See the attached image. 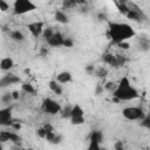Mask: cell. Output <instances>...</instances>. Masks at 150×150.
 Instances as JSON below:
<instances>
[{"label": "cell", "instance_id": "obj_1", "mask_svg": "<svg viewBox=\"0 0 150 150\" xmlns=\"http://www.w3.org/2000/svg\"><path fill=\"white\" fill-rule=\"evenodd\" d=\"M134 35H135L134 29L131 28V26L127 23H115V22L109 23V36L116 43L124 42V40Z\"/></svg>", "mask_w": 150, "mask_h": 150}, {"label": "cell", "instance_id": "obj_2", "mask_svg": "<svg viewBox=\"0 0 150 150\" xmlns=\"http://www.w3.org/2000/svg\"><path fill=\"white\" fill-rule=\"evenodd\" d=\"M112 95L117 101H120V100L121 101H128V100H134V98L138 97L137 90L130 84V82L127 77H123L121 80L120 84L116 87Z\"/></svg>", "mask_w": 150, "mask_h": 150}, {"label": "cell", "instance_id": "obj_3", "mask_svg": "<svg viewBox=\"0 0 150 150\" xmlns=\"http://www.w3.org/2000/svg\"><path fill=\"white\" fill-rule=\"evenodd\" d=\"M13 7H14V13L19 14V15L36 9V6L29 0H16L14 2Z\"/></svg>", "mask_w": 150, "mask_h": 150}, {"label": "cell", "instance_id": "obj_4", "mask_svg": "<svg viewBox=\"0 0 150 150\" xmlns=\"http://www.w3.org/2000/svg\"><path fill=\"white\" fill-rule=\"evenodd\" d=\"M123 116L127 118V120H130V121H134V120H143L145 114L144 111L141 109V108H137V107H128V108H124L123 111H122Z\"/></svg>", "mask_w": 150, "mask_h": 150}, {"label": "cell", "instance_id": "obj_5", "mask_svg": "<svg viewBox=\"0 0 150 150\" xmlns=\"http://www.w3.org/2000/svg\"><path fill=\"white\" fill-rule=\"evenodd\" d=\"M42 110L49 115H55V114L60 112L61 107L56 101H54L52 98H45L42 101Z\"/></svg>", "mask_w": 150, "mask_h": 150}, {"label": "cell", "instance_id": "obj_6", "mask_svg": "<svg viewBox=\"0 0 150 150\" xmlns=\"http://www.w3.org/2000/svg\"><path fill=\"white\" fill-rule=\"evenodd\" d=\"M12 108L0 109V125H12Z\"/></svg>", "mask_w": 150, "mask_h": 150}, {"label": "cell", "instance_id": "obj_7", "mask_svg": "<svg viewBox=\"0 0 150 150\" xmlns=\"http://www.w3.org/2000/svg\"><path fill=\"white\" fill-rule=\"evenodd\" d=\"M21 80L19 76L14 75V74H7L5 75L2 79H0V87L4 88V87H8L11 84H14V83H19Z\"/></svg>", "mask_w": 150, "mask_h": 150}, {"label": "cell", "instance_id": "obj_8", "mask_svg": "<svg viewBox=\"0 0 150 150\" xmlns=\"http://www.w3.org/2000/svg\"><path fill=\"white\" fill-rule=\"evenodd\" d=\"M27 28L32 33L33 36H39L42 33V30H43V22H41V21H39V22L38 21L36 22H32V23H29L27 26Z\"/></svg>", "mask_w": 150, "mask_h": 150}, {"label": "cell", "instance_id": "obj_9", "mask_svg": "<svg viewBox=\"0 0 150 150\" xmlns=\"http://www.w3.org/2000/svg\"><path fill=\"white\" fill-rule=\"evenodd\" d=\"M63 41H64V38L62 36L61 33H54L53 36L47 40L48 45L52 46V47H59V46H63Z\"/></svg>", "mask_w": 150, "mask_h": 150}, {"label": "cell", "instance_id": "obj_10", "mask_svg": "<svg viewBox=\"0 0 150 150\" xmlns=\"http://www.w3.org/2000/svg\"><path fill=\"white\" fill-rule=\"evenodd\" d=\"M56 80H57V82H60V83L70 82V81H71V74H70L69 71H62V73H60V74L57 75Z\"/></svg>", "mask_w": 150, "mask_h": 150}, {"label": "cell", "instance_id": "obj_11", "mask_svg": "<svg viewBox=\"0 0 150 150\" xmlns=\"http://www.w3.org/2000/svg\"><path fill=\"white\" fill-rule=\"evenodd\" d=\"M13 60L9 59V57H5L0 61V69L2 70H9L12 67H13Z\"/></svg>", "mask_w": 150, "mask_h": 150}, {"label": "cell", "instance_id": "obj_12", "mask_svg": "<svg viewBox=\"0 0 150 150\" xmlns=\"http://www.w3.org/2000/svg\"><path fill=\"white\" fill-rule=\"evenodd\" d=\"M102 59H103L104 62H107V63H109V64H111V66H115V67L118 66L117 56H114V55H111V54H104Z\"/></svg>", "mask_w": 150, "mask_h": 150}, {"label": "cell", "instance_id": "obj_13", "mask_svg": "<svg viewBox=\"0 0 150 150\" xmlns=\"http://www.w3.org/2000/svg\"><path fill=\"white\" fill-rule=\"evenodd\" d=\"M49 88H50V90L53 91V93H55L56 95H61L62 94V88H61V86L56 82V81H49Z\"/></svg>", "mask_w": 150, "mask_h": 150}, {"label": "cell", "instance_id": "obj_14", "mask_svg": "<svg viewBox=\"0 0 150 150\" xmlns=\"http://www.w3.org/2000/svg\"><path fill=\"white\" fill-rule=\"evenodd\" d=\"M55 20L61 22V23H67L68 22V16L62 11H56L55 12Z\"/></svg>", "mask_w": 150, "mask_h": 150}, {"label": "cell", "instance_id": "obj_15", "mask_svg": "<svg viewBox=\"0 0 150 150\" xmlns=\"http://www.w3.org/2000/svg\"><path fill=\"white\" fill-rule=\"evenodd\" d=\"M9 35H11V38H12L14 41H23V39H25L23 34H22L20 30H12Z\"/></svg>", "mask_w": 150, "mask_h": 150}, {"label": "cell", "instance_id": "obj_16", "mask_svg": "<svg viewBox=\"0 0 150 150\" xmlns=\"http://www.w3.org/2000/svg\"><path fill=\"white\" fill-rule=\"evenodd\" d=\"M75 116H83V109L79 104H75L74 107H71V117H75Z\"/></svg>", "mask_w": 150, "mask_h": 150}, {"label": "cell", "instance_id": "obj_17", "mask_svg": "<svg viewBox=\"0 0 150 150\" xmlns=\"http://www.w3.org/2000/svg\"><path fill=\"white\" fill-rule=\"evenodd\" d=\"M89 141H94V142H97L100 144L102 141V134L100 131H93L89 136Z\"/></svg>", "mask_w": 150, "mask_h": 150}, {"label": "cell", "instance_id": "obj_18", "mask_svg": "<svg viewBox=\"0 0 150 150\" xmlns=\"http://www.w3.org/2000/svg\"><path fill=\"white\" fill-rule=\"evenodd\" d=\"M11 136H12V132H9V131H1L0 132V143L11 141Z\"/></svg>", "mask_w": 150, "mask_h": 150}, {"label": "cell", "instance_id": "obj_19", "mask_svg": "<svg viewBox=\"0 0 150 150\" xmlns=\"http://www.w3.org/2000/svg\"><path fill=\"white\" fill-rule=\"evenodd\" d=\"M21 89H22L25 93H27V94H34V93H35L34 87H33L32 84H29V83H23V84L21 86Z\"/></svg>", "mask_w": 150, "mask_h": 150}, {"label": "cell", "instance_id": "obj_20", "mask_svg": "<svg viewBox=\"0 0 150 150\" xmlns=\"http://www.w3.org/2000/svg\"><path fill=\"white\" fill-rule=\"evenodd\" d=\"M61 116H62V118H69V117H71V107L70 105H67L61 111Z\"/></svg>", "mask_w": 150, "mask_h": 150}, {"label": "cell", "instance_id": "obj_21", "mask_svg": "<svg viewBox=\"0 0 150 150\" xmlns=\"http://www.w3.org/2000/svg\"><path fill=\"white\" fill-rule=\"evenodd\" d=\"M70 121H71V124L79 125V124H82L84 122V117L83 116H75V117H70Z\"/></svg>", "mask_w": 150, "mask_h": 150}, {"label": "cell", "instance_id": "obj_22", "mask_svg": "<svg viewBox=\"0 0 150 150\" xmlns=\"http://www.w3.org/2000/svg\"><path fill=\"white\" fill-rule=\"evenodd\" d=\"M42 33H43V38H45L46 40H49V39L53 36V34H54V32H53L52 28H46Z\"/></svg>", "mask_w": 150, "mask_h": 150}, {"label": "cell", "instance_id": "obj_23", "mask_svg": "<svg viewBox=\"0 0 150 150\" xmlns=\"http://www.w3.org/2000/svg\"><path fill=\"white\" fill-rule=\"evenodd\" d=\"M88 150H101V148H100V144H98L97 142L90 141L89 146H88Z\"/></svg>", "mask_w": 150, "mask_h": 150}, {"label": "cell", "instance_id": "obj_24", "mask_svg": "<svg viewBox=\"0 0 150 150\" xmlns=\"http://www.w3.org/2000/svg\"><path fill=\"white\" fill-rule=\"evenodd\" d=\"M142 121V125L143 127H145V128H150V116L149 115H145L144 116V118L143 120H141Z\"/></svg>", "mask_w": 150, "mask_h": 150}, {"label": "cell", "instance_id": "obj_25", "mask_svg": "<svg viewBox=\"0 0 150 150\" xmlns=\"http://www.w3.org/2000/svg\"><path fill=\"white\" fill-rule=\"evenodd\" d=\"M116 87H117V86H116L114 82H107V84L104 86V88H105L107 90H109V91H112V93H114V90L116 89Z\"/></svg>", "mask_w": 150, "mask_h": 150}, {"label": "cell", "instance_id": "obj_26", "mask_svg": "<svg viewBox=\"0 0 150 150\" xmlns=\"http://www.w3.org/2000/svg\"><path fill=\"white\" fill-rule=\"evenodd\" d=\"M141 48L143 50H148L149 49V41L146 39H142L141 40Z\"/></svg>", "mask_w": 150, "mask_h": 150}, {"label": "cell", "instance_id": "obj_27", "mask_svg": "<svg viewBox=\"0 0 150 150\" xmlns=\"http://www.w3.org/2000/svg\"><path fill=\"white\" fill-rule=\"evenodd\" d=\"M46 134H47V131L45 130V128H40V129L36 130V135L40 138H46Z\"/></svg>", "mask_w": 150, "mask_h": 150}, {"label": "cell", "instance_id": "obj_28", "mask_svg": "<svg viewBox=\"0 0 150 150\" xmlns=\"http://www.w3.org/2000/svg\"><path fill=\"white\" fill-rule=\"evenodd\" d=\"M96 75H97L98 77H104V76L107 75V70L101 67V68H98V70L96 71Z\"/></svg>", "mask_w": 150, "mask_h": 150}, {"label": "cell", "instance_id": "obj_29", "mask_svg": "<svg viewBox=\"0 0 150 150\" xmlns=\"http://www.w3.org/2000/svg\"><path fill=\"white\" fill-rule=\"evenodd\" d=\"M1 100H2V102H5V103H9L11 100H13L12 94H5V95L1 97Z\"/></svg>", "mask_w": 150, "mask_h": 150}, {"label": "cell", "instance_id": "obj_30", "mask_svg": "<svg viewBox=\"0 0 150 150\" xmlns=\"http://www.w3.org/2000/svg\"><path fill=\"white\" fill-rule=\"evenodd\" d=\"M114 149L115 150H124V145H123L122 141H117L115 143V145H114Z\"/></svg>", "mask_w": 150, "mask_h": 150}, {"label": "cell", "instance_id": "obj_31", "mask_svg": "<svg viewBox=\"0 0 150 150\" xmlns=\"http://www.w3.org/2000/svg\"><path fill=\"white\" fill-rule=\"evenodd\" d=\"M73 45H74V42H73L71 39H69V38L64 39V41H63V46L64 47H73Z\"/></svg>", "mask_w": 150, "mask_h": 150}, {"label": "cell", "instance_id": "obj_32", "mask_svg": "<svg viewBox=\"0 0 150 150\" xmlns=\"http://www.w3.org/2000/svg\"><path fill=\"white\" fill-rule=\"evenodd\" d=\"M76 1H64L63 2V6L66 7V8H70V7H74V6H76Z\"/></svg>", "mask_w": 150, "mask_h": 150}, {"label": "cell", "instance_id": "obj_33", "mask_svg": "<svg viewBox=\"0 0 150 150\" xmlns=\"http://www.w3.org/2000/svg\"><path fill=\"white\" fill-rule=\"evenodd\" d=\"M0 9H1L2 12L7 11V9H8V4H7L6 1H4V0H0Z\"/></svg>", "mask_w": 150, "mask_h": 150}, {"label": "cell", "instance_id": "obj_34", "mask_svg": "<svg viewBox=\"0 0 150 150\" xmlns=\"http://www.w3.org/2000/svg\"><path fill=\"white\" fill-rule=\"evenodd\" d=\"M11 141H12V142H14V143H16V142H19V141H20V136H19V135H16L15 132H12Z\"/></svg>", "mask_w": 150, "mask_h": 150}, {"label": "cell", "instance_id": "obj_35", "mask_svg": "<svg viewBox=\"0 0 150 150\" xmlns=\"http://www.w3.org/2000/svg\"><path fill=\"white\" fill-rule=\"evenodd\" d=\"M60 142H61V136H60V135H55L50 143H53V144H59Z\"/></svg>", "mask_w": 150, "mask_h": 150}, {"label": "cell", "instance_id": "obj_36", "mask_svg": "<svg viewBox=\"0 0 150 150\" xmlns=\"http://www.w3.org/2000/svg\"><path fill=\"white\" fill-rule=\"evenodd\" d=\"M121 48H123V49H128L129 48V43H127V42H120V43H117Z\"/></svg>", "mask_w": 150, "mask_h": 150}, {"label": "cell", "instance_id": "obj_37", "mask_svg": "<svg viewBox=\"0 0 150 150\" xmlns=\"http://www.w3.org/2000/svg\"><path fill=\"white\" fill-rule=\"evenodd\" d=\"M86 70H87V73L93 74V73H94V66H88V67L86 68Z\"/></svg>", "mask_w": 150, "mask_h": 150}, {"label": "cell", "instance_id": "obj_38", "mask_svg": "<svg viewBox=\"0 0 150 150\" xmlns=\"http://www.w3.org/2000/svg\"><path fill=\"white\" fill-rule=\"evenodd\" d=\"M102 90H103V87L102 86H97V88H96V95H100L102 93Z\"/></svg>", "mask_w": 150, "mask_h": 150}, {"label": "cell", "instance_id": "obj_39", "mask_svg": "<svg viewBox=\"0 0 150 150\" xmlns=\"http://www.w3.org/2000/svg\"><path fill=\"white\" fill-rule=\"evenodd\" d=\"M43 128H45V130H46V131H53V127H52L50 124H46Z\"/></svg>", "mask_w": 150, "mask_h": 150}, {"label": "cell", "instance_id": "obj_40", "mask_svg": "<svg viewBox=\"0 0 150 150\" xmlns=\"http://www.w3.org/2000/svg\"><path fill=\"white\" fill-rule=\"evenodd\" d=\"M12 97H13L14 100H18V98H19V93H18V91H13V93H12Z\"/></svg>", "mask_w": 150, "mask_h": 150}, {"label": "cell", "instance_id": "obj_41", "mask_svg": "<svg viewBox=\"0 0 150 150\" xmlns=\"http://www.w3.org/2000/svg\"><path fill=\"white\" fill-rule=\"evenodd\" d=\"M12 127H13L15 130H19V129L21 128V125H20L19 123H12Z\"/></svg>", "mask_w": 150, "mask_h": 150}, {"label": "cell", "instance_id": "obj_42", "mask_svg": "<svg viewBox=\"0 0 150 150\" xmlns=\"http://www.w3.org/2000/svg\"><path fill=\"white\" fill-rule=\"evenodd\" d=\"M98 18H100L101 20H104V19H105V15H104V14H98Z\"/></svg>", "mask_w": 150, "mask_h": 150}, {"label": "cell", "instance_id": "obj_43", "mask_svg": "<svg viewBox=\"0 0 150 150\" xmlns=\"http://www.w3.org/2000/svg\"><path fill=\"white\" fill-rule=\"evenodd\" d=\"M0 150H4V149H2V146H1V145H0Z\"/></svg>", "mask_w": 150, "mask_h": 150}, {"label": "cell", "instance_id": "obj_44", "mask_svg": "<svg viewBox=\"0 0 150 150\" xmlns=\"http://www.w3.org/2000/svg\"><path fill=\"white\" fill-rule=\"evenodd\" d=\"M101 150H107V149H104V148H103V149H102V148H101Z\"/></svg>", "mask_w": 150, "mask_h": 150}, {"label": "cell", "instance_id": "obj_45", "mask_svg": "<svg viewBox=\"0 0 150 150\" xmlns=\"http://www.w3.org/2000/svg\"><path fill=\"white\" fill-rule=\"evenodd\" d=\"M28 150H33V149H28Z\"/></svg>", "mask_w": 150, "mask_h": 150}]
</instances>
